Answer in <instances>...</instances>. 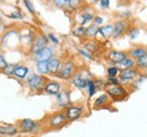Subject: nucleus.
Here are the masks:
<instances>
[{"label":"nucleus","mask_w":147,"mask_h":137,"mask_svg":"<svg viewBox=\"0 0 147 137\" xmlns=\"http://www.w3.org/2000/svg\"><path fill=\"white\" fill-rule=\"evenodd\" d=\"M47 37H48L49 43L52 44V46H57V45L60 44V39H59L53 33H48V34H47Z\"/></svg>","instance_id":"e433bc0d"},{"label":"nucleus","mask_w":147,"mask_h":137,"mask_svg":"<svg viewBox=\"0 0 147 137\" xmlns=\"http://www.w3.org/2000/svg\"><path fill=\"white\" fill-rule=\"evenodd\" d=\"M94 17H95L94 9L90 5H85L80 10H78V13L75 14V23L76 25L86 27L87 25L92 24Z\"/></svg>","instance_id":"6e6552de"},{"label":"nucleus","mask_w":147,"mask_h":137,"mask_svg":"<svg viewBox=\"0 0 147 137\" xmlns=\"http://www.w3.org/2000/svg\"><path fill=\"white\" fill-rule=\"evenodd\" d=\"M8 16H9V18H11V19L18 20V19H23L24 18V14L22 13L20 9H15V10H11Z\"/></svg>","instance_id":"c9c22d12"},{"label":"nucleus","mask_w":147,"mask_h":137,"mask_svg":"<svg viewBox=\"0 0 147 137\" xmlns=\"http://www.w3.org/2000/svg\"><path fill=\"white\" fill-rule=\"evenodd\" d=\"M105 80H107V82L110 83V84H120L119 78H107Z\"/></svg>","instance_id":"37998d69"},{"label":"nucleus","mask_w":147,"mask_h":137,"mask_svg":"<svg viewBox=\"0 0 147 137\" xmlns=\"http://www.w3.org/2000/svg\"><path fill=\"white\" fill-rule=\"evenodd\" d=\"M48 45H49V41H48L47 35L43 34V33H37L35 35V38H34V41H33L30 50H28V54L34 55V54H36L37 52L43 50Z\"/></svg>","instance_id":"f8f14e48"},{"label":"nucleus","mask_w":147,"mask_h":137,"mask_svg":"<svg viewBox=\"0 0 147 137\" xmlns=\"http://www.w3.org/2000/svg\"><path fill=\"white\" fill-rule=\"evenodd\" d=\"M127 52L126 51H119V50H113L111 49L105 53L104 59L110 63V64H114L118 65L120 62H122L126 57H127Z\"/></svg>","instance_id":"4468645a"},{"label":"nucleus","mask_w":147,"mask_h":137,"mask_svg":"<svg viewBox=\"0 0 147 137\" xmlns=\"http://www.w3.org/2000/svg\"><path fill=\"white\" fill-rule=\"evenodd\" d=\"M14 68H15V64H10V63H8V65L3 68V71H2L1 73L11 76V73H13V71H14Z\"/></svg>","instance_id":"a19ab883"},{"label":"nucleus","mask_w":147,"mask_h":137,"mask_svg":"<svg viewBox=\"0 0 147 137\" xmlns=\"http://www.w3.org/2000/svg\"><path fill=\"white\" fill-rule=\"evenodd\" d=\"M113 32V24H104L103 26L98 27V33L97 36H101L104 41H108L111 38V35ZM96 36V37H97ZM96 39V38H95Z\"/></svg>","instance_id":"5701e85b"},{"label":"nucleus","mask_w":147,"mask_h":137,"mask_svg":"<svg viewBox=\"0 0 147 137\" xmlns=\"http://www.w3.org/2000/svg\"><path fill=\"white\" fill-rule=\"evenodd\" d=\"M55 8L58 9H65L66 5H67V0H48Z\"/></svg>","instance_id":"f704fd0d"},{"label":"nucleus","mask_w":147,"mask_h":137,"mask_svg":"<svg viewBox=\"0 0 147 137\" xmlns=\"http://www.w3.org/2000/svg\"><path fill=\"white\" fill-rule=\"evenodd\" d=\"M16 127L18 129L19 134L33 135V136H36L45 130L42 120L37 121V120L31 119V118H24V119L18 120L16 122Z\"/></svg>","instance_id":"f257e3e1"},{"label":"nucleus","mask_w":147,"mask_h":137,"mask_svg":"<svg viewBox=\"0 0 147 137\" xmlns=\"http://www.w3.org/2000/svg\"><path fill=\"white\" fill-rule=\"evenodd\" d=\"M128 27V21L125 20V19H118L117 21H114L113 23V32H112L110 39L114 41V39H118L119 37H121L123 34H126Z\"/></svg>","instance_id":"dca6fc26"},{"label":"nucleus","mask_w":147,"mask_h":137,"mask_svg":"<svg viewBox=\"0 0 147 137\" xmlns=\"http://www.w3.org/2000/svg\"><path fill=\"white\" fill-rule=\"evenodd\" d=\"M92 79H94L93 74L87 68L83 67L77 68V71L75 72L73 78L69 80V82L70 86L77 90H86V86Z\"/></svg>","instance_id":"7ed1b4c3"},{"label":"nucleus","mask_w":147,"mask_h":137,"mask_svg":"<svg viewBox=\"0 0 147 137\" xmlns=\"http://www.w3.org/2000/svg\"><path fill=\"white\" fill-rule=\"evenodd\" d=\"M22 1H24V0H22Z\"/></svg>","instance_id":"de8ad7c7"},{"label":"nucleus","mask_w":147,"mask_h":137,"mask_svg":"<svg viewBox=\"0 0 147 137\" xmlns=\"http://www.w3.org/2000/svg\"><path fill=\"white\" fill-rule=\"evenodd\" d=\"M111 101H112V100L110 99V97L104 92V93L97 96V97L94 99V101H93V109H94V110H98V109L107 108L111 103Z\"/></svg>","instance_id":"6ab92c4d"},{"label":"nucleus","mask_w":147,"mask_h":137,"mask_svg":"<svg viewBox=\"0 0 147 137\" xmlns=\"http://www.w3.org/2000/svg\"><path fill=\"white\" fill-rule=\"evenodd\" d=\"M77 68H78V65H77V63L74 61L73 59L62 60L61 68L58 72L55 78H58V79H60L62 81H69L73 78L75 72L77 71Z\"/></svg>","instance_id":"0eeeda50"},{"label":"nucleus","mask_w":147,"mask_h":137,"mask_svg":"<svg viewBox=\"0 0 147 137\" xmlns=\"http://www.w3.org/2000/svg\"><path fill=\"white\" fill-rule=\"evenodd\" d=\"M18 134L16 125H0V137H14Z\"/></svg>","instance_id":"4be33fe9"},{"label":"nucleus","mask_w":147,"mask_h":137,"mask_svg":"<svg viewBox=\"0 0 147 137\" xmlns=\"http://www.w3.org/2000/svg\"><path fill=\"white\" fill-rule=\"evenodd\" d=\"M92 24H94V25L97 26V27H101V26L104 25V18L102 17V16H100V15H95Z\"/></svg>","instance_id":"58836bf2"},{"label":"nucleus","mask_w":147,"mask_h":137,"mask_svg":"<svg viewBox=\"0 0 147 137\" xmlns=\"http://www.w3.org/2000/svg\"><path fill=\"white\" fill-rule=\"evenodd\" d=\"M20 45L19 41V31L11 28L5 32L0 37V46L2 50L6 49H15L16 46Z\"/></svg>","instance_id":"39448f33"},{"label":"nucleus","mask_w":147,"mask_h":137,"mask_svg":"<svg viewBox=\"0 0 147 137\" xmlns=\"http://www.w3.org/2000/svg\"><path fill=\"white\" fill-rule=\"evenodd\" d=\"M120 73V68L118 65L111 64L107 68V78H118Z\"/></svg>","instance_id":"7c9ffc66"},{"label":"nucleus","mask_w":147,"mask_h":137,"mask_svg":"<svg viewBox=\"0 0 147 137\" xmlns=\"http://www.w3.org/2000/svg\"><path fill=\"white\" fill-rule=\"evenodd\" d=\"M26 137H28V136H26Z\"/></svg>","instance_id":"09e8293b"},{"label":"nucleus","mask_w":147,"mask_h":137,"mask_svg":"<svg viewBox=\"0 0 147 137\" xmlns=\"http://www.w3.org/2000/svg\"><path fill=\"white\" fill-rule=\"evenodd\" d=\"M71 90L68 86H63L62 90L55 97V104L58 109L63 110L71 104Z\"/></svg>","instance_id":"9b49d317"},{"label":"nucleus","mask_w":147,"mask_h":137,"mask_svg":"<svg viewBox=\"0 0 147 137\" xmlns=\"http://www.w3.org/2000/svg\"><path fill=\"white\" fill-rule=\"evenodd\" d=\"M95 84L97 88V91L98 90H104L105 84H107V80L104 79H95Z\"/></svg>","instance_id":"ea45409f"},{"label":"nucleus","mask_w":147,"mask_h":137,"mask_svg":"<svg viewBox=\"0 0 147 137\" xmlns=\"http://www.w3.org/2000/svg\"><path fill=\"white\" fill-rule=\"evenodd\" d=\"M0 2H5V0H0Z\"/></svg>","instance_id":"a18cd8bd"},{"label":"nucleus","mask_w":147,"mask_h":137,"mask_svg":"<svg viewBox=\"0 0 147 137\" xmlns=\"http://www.w3.org/2000/svg\"><path fill=\"white\" fill-rule=\"evenodd\" d=\"M62 83L58 80H53V79H48L45 84H44V88H43V92L45 94H49V96H52V97H55L61 90H62Z\"/></svg>","instance_id":"2eb2a0df"},{"label":"nucleus","mask_w":147,"mask_h":137,"mask_svg":"<svg viewBox=\"0 0 147 137\" xmlns=\"http://www.w3.org/2000/svg\"><path fill=\"white\" fill-rule=\"evenodd\" d=\"M42 122L44 125L45 130H48V129L49 130H58V129L63 128L68 124V120H67V117H66L63 110H57L55 112L47 115L43 118Z\"/></svg>","instance_id":"f03ea898"},{"label":"nucleus","mask_w":147,"mask_h":137,"mask_svg":"<svg viewBox=\"0 0 147 137\" xmlns=\"http://www.w3.org/2000/svg\"><path fill=\"white\" fill-rule=\"evenodd\" d=\"M139 70H137L136 68H127V70H120V73L118 75L120 84L126 88H130V86L132 84V82L137 79V76L139 75Z\"/></svg>","instance_id":"9d476101"},{"label":"nucleus","mask_w":147,"mask_h":137,"mask_svg":"<svg viewBox=\"0 0 147 137\" xmlns=\"http://www.w3.org/2000/svg\"><path fill=\"white\" fill-rule=\"evenodd\" d=\"M127 55L128 57H131L132 60H138L140 59L142 56L146 55L147 54V46H144V45H137V46H132L130 47L129 50H127Z\"/></svg>","instance_id":"aec40b11"},{"label":"nucleus","mask_w":147,"mask_h":137,"mask_svg":"<svg viewBox=\"0 0 147 137\" xmlns=\"http://www.w3.org/2000/svg\"><path fill=\"white\" fill-rule=\"evenodd\" d=\"M98 33V27L94 24H90L85 27V38L86 39H95Z\"/></svg>","instance_id":"393cba45"},{"label":"nucleus","mask_w":147,"mask_h":137,"mask_svg":"<svg viewBox=\"0 0 147 137\" xmlns=\"http://www.w3.org/2000/svg\"><path fill=\"white\" fill-rule=\"evenodd\" d=\"M1 51H2V49H1V46H0V52H1Z\"/></svg>","instance_id":"49530a36"},{"label":"nucleus","mask_w":147,"mask_h":137,"mask_svg":"<svg viewBox=\"0 0 147 137\" xmlns=\"http://www.w3.org/2000/svg\"><path fill=\"white\" fill-rule=\"evenodd\" d=\"M118 67L120 70H127V68H135V60H132L131 57H126L122 62H120L118 64Z\"/></svg>","instance_id":"c756f323"},{"label":"nucleus","mask_w":147,"mask_h":137,"mask_svg":"<svg viewBox=\"0 0 147 137\" xmlns=\"http://www.w3.org/2000/svg\"><path fill=\"white\" fill-rule=\"evenodd\" d=\"M7 65H8V62H7L6 57L3 56L2 52H0V72H2V71H3V68H6Z\"/></svg>","instance_id":"79ce46f5"},{"label":"nucleus","mask_w":147,"mask_h":137,"mask_svg":"<svg viewBox=\"0 0 147 137\" xmlns=\"http://www.w3.org/2000/svg\"><path fill=\"white\" fill-rule=\"evenodd\" d=\"M62 65V60L58 56L52 57L50 61H48V70H49V75L52 76H57L58 72L60 71Z\"/></svg>","instance_id":"412c9836"},{"label":"nucleus","mask_w":147,"mask_h":137,"mask_svg":"<svg viewBox=\"0 0 147 137\" xmlns=\"http://www.w3.org/2000/svg\"><path fill=\"white\" fill-rule=\"evenodd\" d=\"M126 34H127L129 39L135 41L136 38H138V36L140 34V29H139V27H137V26H129L127 32H126Z\"/></svg>","instance_id":"bb28decb"},{"label":"nucleus","mask_w":147,"mask_h":137,"mask_svg":"<svg viewBox=\"0 0 147 137\" xmlns=\"http://www.w3.org/2000/svg\"><path fill=\"white\" fill-rule=\"evenodd\" d=\"M31 74V70L25 64H15L14 71L11 73V76L17 79L19 81H25L26 78Z\"/></svg>","instance_id":"a211bd4d"},{"label":"nucleus","mask_w":147,"mask_h":137,"mask_svg":"<svg viewBox=\"0 0 147 137\" xmlns=\"http://www.w3.org/2000/svg\"><path fill=\"white\" fill-rule=\"evenodd\" d=\"M34 68H35V73L40 74V75H44L47 76L49 74V70H48V62H35L34 64Z\"/></svg>","instance_id":"a878e982"},{"label":"nucleus","mask_w":147,"mask_h":137,"mask_svg":"<svg viewBox=\"0 0 147 137\" xmlns=\"http://www.w3.org/2000/svg\"><path fill=\"white\" fill-rule=\"evenodd\" d=\"M55 56V46L52 45H48L45 46L43 50H41L40 52H37L36 54L32 55V60L34 62H48L50 61L52 57Z\"/></svg>","instance_id":"ddd939ff"},{"label":"nucleus","mask_w":147,"mask_h":137,"mask_svg":"<svg viewBox=\"0 0 147 137\" xmlns=\"http://www.w3.org/2000/svg\"><path fill=\"white\" fill-rule=\"evenodd\" d=\"M104 92L110 97L112 101H122L125 99H127L129 96V89L126 86H121V84H110L107 82L105 88H104Z\"/></svg>","instance_id":"20e7f679"},{"label":"nucleus","mask_w":147,"mask_h":137,"mask_svg":"<svg viewBox=\"0 0 147 137\" xmlns=\"http://www.w3.org/2000/svg\"><path fill=\"white\" fill-rule=\"evenodd\" d=\"M63 112L67 117L68 122H73L79 120L85 114V107L82 103H71L67 108L63 109Z\"/></svg>","instance_id":"1a4fd4ad"},{"label":"nucleus","mask_w":147,"mask_h":137,"mask_svg":"<svg viewBox=\"0 0 147 137\" xmlns=\"http://www.w3.org/2000/svg\"><path fill=\"white\" fill-rule=\"evenodd\" d=\"M97 6H98V8L101 10H107V9L110 8L111 0H100L98 3H97Z\"/></svg>","instance_id":"4c0bfd02"},{"label":"nucleus","mask_w":147,"mask_h":137,"mask_svg":"<svg viewBox=\"0 0 147 137\" xmlns=\"http://www.w3.org/2000/svg\"><path fill=\"white\" fill-rule=\"evenodd\" d=\"M23 3H24V6H25V8L27 9V11H28L32 16H35V15H36L35 7H34V5H33V2H32L31 0H24Z\"/></svg>","instance_id":"72a5a7b5"},{"label":"nucleus","mask_w":147,"mask_h":137,"mask_svg":"<svg viewBox=\"0 0 147 137\" xmlns=\"http://www.w3.org/2000/svg\"><path fill=\"white\" fill-rule=\"evenodd\" d=\"M135 68L139 70V72H144L147 68V54L142 56L140 59L135 61Z\"/></svg>","instance_id":"c85d7f7f"},{"label":"nucleus","mask_w":147,"mask_h":137,"mask_svg":"<svg viewBox=\"0 0 147 137\" xmlns=\"http://www.w3.org/2000/svg\"><path fill=\"white\" fill-rule=\"evenodd\" d=\"M77 52H78L79 56H82V57H83L84 60H86V61H93V60H94V55H93L92 53H90L87 50H85L83 46L77 47Z\"/></svg>","instance_id":"473e14b6"},{"label":"nucleus","mask_w":147,"mask_h":137,"mask_svg":"<svg viewBox=\"0 0 147 137\" xmlns=\"http://www.w3.org/2000/svg\"><path fill=\"white\" fill-rule=\"evenodd\" d=\"M87 1H88V3H90V5H93V3L95 5V3H98V1H100V0H87Z\"/></svg>","instance_id":"c03bdc74"},{"label":"nucleus","mask_w":147,"mask_h":137,"mask_svg":"<svg viewBox=\"0 0 147 137\" xmlns=\"http://www.w3.org/2000/svg\"><path fill=\"white\" fill-rule=\"evenodd\" d=\"M35 35L31 29L28 28H24L22 31H19V41H20V46L25 50H30L34 38H35Z\"/></svg>","instance_id":"f3484780"},{"label":"nucleus","mask_w":147,"mask_h":137,"mask_svg":"<svg viewBox=\"0 0 147 137\" xmlns=\"http://www.w3.org/2000/svg\"><path fill=\"white\" fill-rule=\"evenodd\" d=\"M47 80H48V78L44 76V75H40L36 73H31L26 78L24 83H25V86L30 91H32L34 93H41V92H43V88H44Z\"/></svg>","instance_id":"423d86ee"},{"label":"nucleus","mask_w":147,"mask_h":137,"mask_svg":"<svg viewBox=\"0 0 147 137\" xmlns=\"http://www.w3.org/2000/svg\"><path fill=\"white\" fill-rule=\"evenodd\" d=\"M86 92H87V98L88 99H92L93 97L96 94L97 88H96V84H95V78L88 82V84L86 86Z\"/></svg>","instance_id":"cd10ccee"},{"label":"nucleus","mask_w":147,"mask_h":137,"mask_svg":"<svg viewBox=\"0 0 147 137\" xmlns=\"http://www.w3.org/2000/svg\"><path fill=\"white\" fill-rule=\"evenodd\" d=\"M83 47L85 50H87L90 53L94 54V53H96L98 51L100 44H98V42L96 39H85V42L83 43Z\"/></svg>","instance_id":"b1692460"},{"label":"nucleus","mask_w":147,"mask_h":137,"mask_svg":"<svg viewBox=\"0 0 147 137\" xmlns=\"http://www.w3.org/2000/svg\"><path fill=\"white\" fill-rule=\"evenodd\" d=\"M71 34L73 36L77 37V38H85V27L80 26V25H76L71 29Z\"/></svg>","instance_id":"2f4dec72"}]
</instances>
